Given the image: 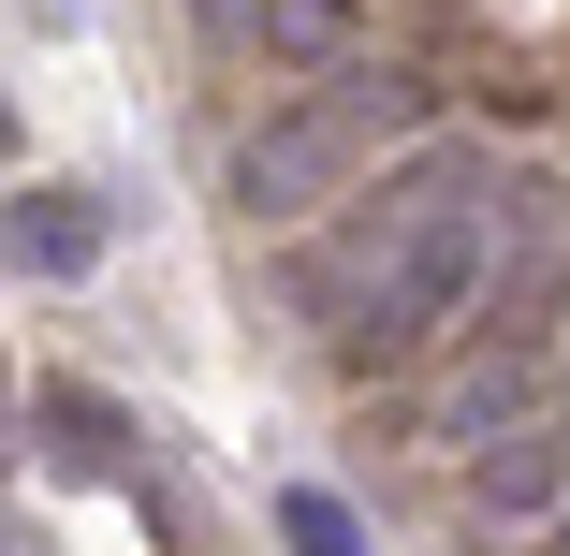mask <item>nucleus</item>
Wrapping results in <instances>:
<instances>
[{
	"mask_svg": "<svg viewBox=\"0 0 570 556\" xmlns=\"http://www.w3.org/2000/svg\"><path fill=\"white\" fill-rule=\"evenodd\" d=\"M395 133H424V88H410V74H381V59L307 74L278 118L235 147V205L264 220V235H293V220L352 205V162H366V147H395Z\"/></svg>",
	"mask_w": 570,
	"mask_h": 556,
	"instance_id": "nucleus-1",
	"label": "nucleus"
},
{
	"mask_svg": "<svg viewBox=\"0 0 570 556\" xmlns=\"http://www.w3.org/2000/svg\"><path fill=\"white\" fill-rule=\"evenodd\" d=\"M469 191H483V176H469ZM469 191H439L424 220H395V235H381V279H366V308H352V367H424L453 322L483 308L498 220H483Z\"/></svg>",
	"mask_w": 570,
	"mask_h": 556,
	"instance_id": "nucleus-2",
	"label": "nucleus"
},
{
	"mask_svg": "<svg viewBox=\"0 0 570 556\" xmlns=\"http://www.w3.org/2000/svg\"><path fill=\"white\" fill-rule=\"evenodd\" d=\"M527 410H556V338H512V322H483V352L439 381L424 439H439V455H483V439H498V425H527Z\"/></svg>",
	"mask_w": 570,
	"mask_h": 556,
	"instance_id": "nucleus-3",
	"label": "nucleus"
},
{
	"mask_svg": "<svg viewBox=\"0 0 570 556\" xmlns=\"http://www.w3.org/2000/svg\"><path fill=\"white\" fill-rule=\"evenodd\" d=\"M469 513L483 527H556L570 513V410H527L469 455Z\"/></svg>",
	"mask_w": 570,
	"mask_h": 556,
	"instance_id": "nucleus-4",
	"label": "nucleus"
},
{
	"mask_svg": "<svg viewBox=\"0 0 570 556\" xmlns=\"http://www.w3.org/2000/svg\"><path fill=\"white\" fill-rule=\"evenodd\" d=\"M249 59L264 74H352L366 59V0H264V16H249Z\"/></svg>",
	"mask_w": 570,
	"mask_h": 556,
	"instance_id": "nucleus-5",
	"label": "nucleus"
},
{
	"mask_svg": "<svg viewBox=\"0 0 570 556\" xmlns=\"http://www.w3.org/2000/svg\"><path fill=\"white\" fill-rule=\"evenodd\" d=\"M0 250H16L30 279H88L102 264V205L88 191H16V205H0Z\"/></svg>",
	"mask_w": 570,
	"mask_h": 556,
	"instance_id": "nucleus-6",
	"label": "nucleus"
},
{
	"mask_svg": "<svg viewBox=\"0 0 570 556\" xmlns=\"http://www.w3.org/2000/svg\"><path fill=\"white\" fill-rule=\"evenodd\" d=\"M30 425H45V455H59V469H88V484L118 469V439H132L118 410H102V396H73V381H45V396H30Z\"/></svg>",
	"mask_w": 570,
	"mask_h": 556,
	"instance_id": "nucleus-7",
	"label": "nucleus"
},
{
	"mask_svg": "<svg viewBox=\"0 0 570 556\" xmlns=\"http://www.w3.org/2000/svg\"><path fill=\"white\" fill-rule=\"evenodd\" d=\"M278 527H293V556H366V527L336 513L322 484H293V498H278Z\"/></svg>",
	"mask_w": 570,
	"mask_h": 556,
	"instance_id": "nucleus-8",
	"label": "nucleus"
},
{
	"mask_svg": "<svg viewBox=\"0 0 570 556\" xmlns=\"http://www.w3.org/2000/svg\"><path fill=\"white\" fill-rule=\"evenodd\" d=\"M249 16H264V0H190V30H205V45H249Z\"/></svg>",
	"mask_w": 570,
	"mask_h": 556,
	"instance_id": "nucleus-9",
	"label": "nucleus"
},
{
	"mask_svg": "<svg viewBox=\"0 0 570 556\" xmlns=\"http://www.w3.org/2000/svg\"><path fill=\"white\" fill-rule=\"evenodd\" d=\"M30 16H45V30H73V0H30Z\"/></svg>",
	"mask_w": 570,
	"mask_h": 556,
	"instance_id": "nucleus-10",
	"label": "nucleus"
},
{
	"mask_svg": "<svg viewBox=\"0 0 570 556\" xmlns=\"http://www.w3.org/2000/svg\"><path fill=\"white\" fill-rule=\"evenodd\" d=\"M0 469H16V439H0Z\"/></svg>",
	"mask_w": 570,
	"mask_h": 556,
	"instance_id": "nucleus-11",
	"label": "nucleus"
}]
</instances>
